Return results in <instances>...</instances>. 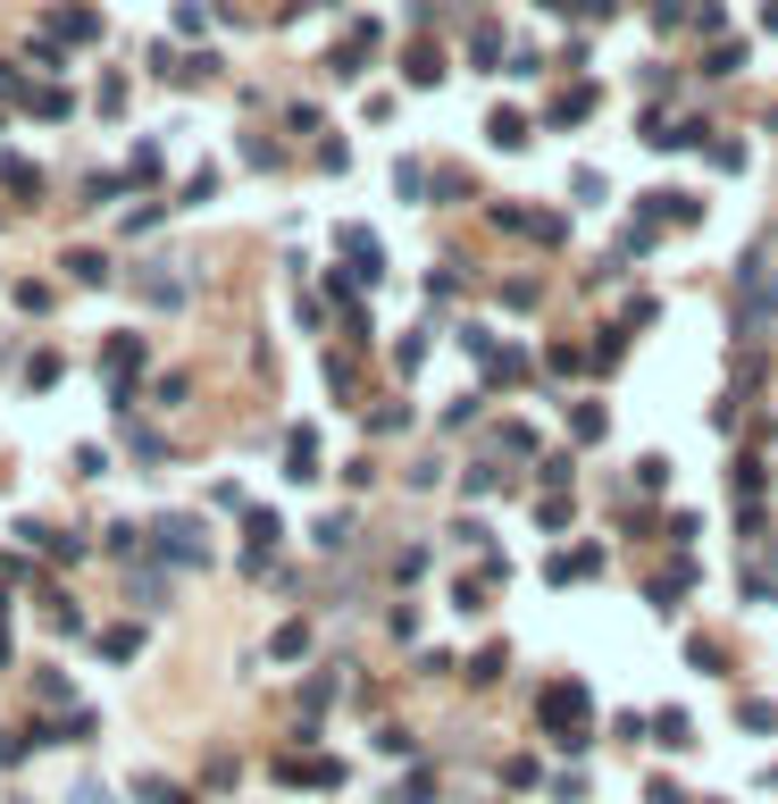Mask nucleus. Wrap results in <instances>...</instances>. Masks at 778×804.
<instances>
[{"label":"nucleus","instance_id":"obj_7","mask_svg":"<svg viewBox=\"0 0 778 804\" xmlns=\"http://www.w3.org/2000/svg\"><path fill=\"white\" fill-rule=\"evenodd\" d=\"M286 461H293L286 478H319V444H310V436H293V444H286Z\"/></svg>","mask_w":778,"mask_h":804},{"label":"nucleus","instance_id":"obj_2","mask_svg":"<svg viewBox=\"0 0 778 804\" xmlns=\"http://www.w3.org/2000/svg\"><path fill=\"white\" fill-rule=\"evenodd\" d=\"M152 536H159V554H168V561H201L209 554V545H201V519H185V512H168Z\"/></svg>","mask_w":778,"mask_h":804},{"label":"nucleus","instance_id":"obj_8","mask_svg":"<svg viewBox=\"0 0 778 804\" xmlns=\"http://www.w3.org/2000/svg\"><path fill=\"white\" fill-rule=\"evenodd\" d=\"M101 653H110V662H126V653H143V629H110V637H101Z\"/></svg>","mask_w":778,"mask_h":804},{"label":"nucleus","instance_id":"obj_1","mask_svg":"<svg viewBox=\"0 0 778 804\" xmlns=\"http://www.w3.org/2000/svg\"><path fill=\"white\" fill-rule=\"evenodd\" d=\"M544 729H552V746H587V688H552L544 695Z\"/></svg>","mask_w":778,"mask_h":804},{"label":"nucleus","instance_id":"obj_5","mask_svg":"<svg viewBox=\"0 0 778 804\" xmlns=\"http://www.w3.org/2000/svg\"><path fill=\"white\" fill-rule=\"evenodd\" d=\"M68 277H76V286H110V260H101V251H68Z\"/></svg>","mask_w":778,"mask_h":804},{"label":"nucleus","instance_id":"obj_3","mask_svg":"<svg viewBox=\"0 0 778 804\" xmlns=\"http://www.w3.org/2000/svg\"><path fill=\"white\" fill-rule=\"evenodd\" d=\"M134 369H143V336H134V344L117 336V344H110V385H117V411H126V378H134Z\"/></svg>","mask_w":778,"mask_h":804},{"label":"nucleus","instance_id":"obj_6","mask_svg":"<svg viewBox=\"0 0 778 804\" xmlns=\"http://www.w3.org/2000/svg\"><path fill=\"white\" fill-rule=\"evenodd\" d=\"M59 34H68V42H93L101 18H93V9H59Z\"/></svg>","mask_w":778,"mask_h":804},{"label":"nucleus","instance_id":"obj_4","mask_svg":"<svg viewBox=\"0 0 778 804\" xmlns=\"http://www.w3.org/2000/svg\"><path fill=\"white\" fill-rule=\"evenodd\" d=\"M486 134L502 143V152H519V143H528V117H519V110H494V117H486Z\"/></svg>","mask_w":778,"mask_h":804}]
</instances>
